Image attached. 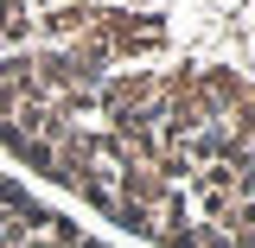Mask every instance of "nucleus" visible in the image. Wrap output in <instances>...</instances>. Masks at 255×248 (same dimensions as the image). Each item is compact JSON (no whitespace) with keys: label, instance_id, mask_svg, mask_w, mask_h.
<instances>
[{"label":"nucleus","instance_id":"nucleus-2","mask_svg":"<svg viewBox=\"0 0 255 248\" xmlns=\"http://www.w3.org/2000/svg\"><path fill=\"white\" fill-rule=\"evenodd\" d=\"M0 248H109V242L90 236L83 223L58 217L51 204H38L13 178H0Z\"/></svg>","mask_w":255,"mask_h":248},{"label":"nucleus","instance_id":"nucleus-1","mask_svg":"<svg viewBox=\"0 0 255 248\" xmlns=\"http://www.w3.org/2000/svg\"><path fill=\"white\" fill-rule=\"evenodd\" d=\"M0 153L153 248H255V0H0Z\"/></svg>","mask_w":255,"mask_h":248}]
</instances>
